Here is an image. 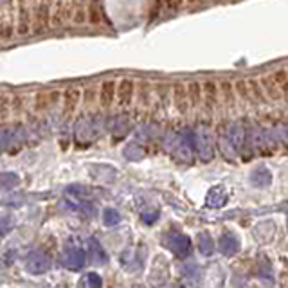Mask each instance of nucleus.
Masks as SVG:
<instances>
[{
    "label": "nucleus",
    "instance_id": "58836bf2",
    "mask_svg": "<svg viewBox=\"0 0 288 288\" xmlns=\"http://www.w3.org/2000/svg\"><path fill=\"white\" fill-rule=\"evenodd\" d=\"M187 4H195V2H198V0H186Z\"/></svg>",
    "mask_w": 288,
    "mask_h": 288
},
{
    "label": "nucleus",
    "instance_id": "1a4fd4ad",
    "mask_svg": "<svg viewBox=\"0 0 288 288\" xmlns=\"http://www.w3.org/2000/svg\"><path fill=\"white\" fill-rule=\"evenodd\" d=\"M261 81V87H263V92L265 95H267V99H270V101H281V99L284 98L283 90L279 88V85L276 83V79H274V76H263V78H260Z\"/></svg>",
    "mask_w": 288,
    "mask_h": 288
},
{
    "label": "nucleus",
    "instance_id": "f03ea898",
    "mask_svg": "<svg viewBox=\"0 0 288 288\" xmlns=\"http://www.w3.org/2000/svg\"><path fill=\"white\" fill-rule=\"evenodd\" d=\"M168 249L178 258H186L187 254L191 252V238L186 236V234L175 233L171 234L170 240H166Z\"/></svg>",
    "mask_w": 288,
    "mask_h": 288
},
{
    "label": "nucleus",
    "instance_id": "473e14b6",
    "mask_svg": "<svg viewBox=\"0 0 288 288\" xmlns=\"http://www.w3.org/2000/svg\"><path fill=\"white\" fill-rule=\"evenodd\" d=\"M87 284L88 288H103V279L95 272H90L87 276Z\"/></svg>",
    "mask_w": 288,
    "mask_h": 288
},
{
    "label": "nucleus",
    "instance_id": "b1692460",
    "mask_svg": "<svg viewBox=\"0 0 288 288\" xmlns=\"http://www.w3.org/2000/svg\"><path fill=\"white\" fill-rule=\"evenodd\" d=\"M119 221H121V214H119V211L112 209V207H108V209L103 211V223L107 225V227H115Z\"/></svg>",
    "mask_w": 288,
    "mask_h": 288
},
{
    "label": "nucleus",
    "instance_id": "4468645a",
    "mask_svg": "<svg viewBox=\"0 0 288 288\" xmlns=\"http://www.w3.org/2000/svg\"><path fill=\"white\" fill-rule=\"evenodd\" d=\"M79 99H81V90L79 88H67L63 94V112L65 115H71L78 108Z\"/></svg>",
    "mask_w": 288,
    "mask_h": 288
},
{
    "label": "nucleus",
    "instance_id": "9b49d317",
    "mask_svg": "<svg viewBox=\"0 0 288 288\" xmlns=\"http://www.w3.org/2000/svg\"><path fill=\"white\" fill-rule=\"evenodd\" d=\"M218 249H220L221 254L225 256H234V254L240 252V240H238L234 234L225 233L220 236V241H218Z\"/></svg>",
    "mask_w": 288,
    "mask_h": 288
},
{
    "label": "nucleus",
    "instance_id": "aec40b11",
    "mask_svg": "<svg viewBox=\"0 0 288 288\" xmlns=\"http://www.w3.org/2000/svg\"><path fill=\"white\" fill-rule=\"evenodd\" d=\"M197 146H198V151H200L202 161H211V158H213V146H211L209 139H207L205 134H198Z\"/></svg>",
    "mask_w": 288,
    "mask_h": 288
},
{
    "label": "nucleus",
    "instance_id": "4be33fe9",
    "mask_svg": "<svg viewBox=\"0 0 288 288\" xmlns=\"http://www.w3.org/2000/svg\"><path fill=\"white\" fill-rule=\"evenodd\" d=\"M249 81V88H250V95H252V103H265L267 101V95L263 92V87H261L260 79H247Z\"/></svg>",
    "mask_w": 288,
    "mask_h": 288
},
{
    "label": "nucleus",
    "instance_id": "6e6552de",
    "mask_svg": "<svg viewBox=\"0 0 288 288\" xmlns=\"http://www.w3.org/2000/svg\"><path fill=\"white\" fill-rule=\"evenodd\" d=\"M134 94H135V83L132 79L124 78L119 81L117 85V105L119 107H128L134 99Z\"/></svg>",
    "mask_w": 288,
    "mask_h": 288
},
{
    "label": "nucleus",
    "instance_id": "2eb2a0df",
    "mask_svg": "<svg viewBox=\"0 0 288 288\" xmlns=\"http://www.w3.org/2000/svg\"><path fill=\"white\" fill-rule=\"evenodd\" d=\"M58 99H59V92H40V94H36L35 99L36 110H47L52 105H56Z\"/></svg>",
    "mask_w": 288,
    "mask_h": 288
},
{
    "label": "nucleus",
    "instance_id": "cd10ccee",
    "mask_svg": "<svg viewBox=\"0 0 288 288\" xmlns=\"http://www.w3.org/2000/svg\"><path fill=\"white\" fill-rule=\"evenodd\" d=\"M87 11H88V22H90L92 25H98L99 22H101V8H99L95 2H92Z\"/></svg>",
    "mask_w": 288,
    "mask_h": 288
},
{
    "label": "nucleus",
    "instance_id": "412c9836",
    "mask_svg": "<svg viewBox=\"0 0 288 288\" xmlns=\"http://www.w3.org/2000/svg\"><path fill=\"white\" fill-rule=\"evenodd\" d=\"M198 250H200V254H202V256H205V258L213 256L214 241L211 240V236L207 233H202L200 236H198Z\"/></svg>",
    "mask_w": 288,
    "mask_h": 288
},
{
    "label": "nucleus",
    "instance_id": "393cba45",
    "mask_svg": "<svg viewBox=\"0 0 288 288\" xmlns=\"http://www.w3.org/2000/svg\"><path fill=\"white\" fill-rule=\"evenodd\" d=\"M243 141H245L243 128H241L240 124H236V126L231 130V142H233V146L236 148V150H241V146H243Z\"/></svg>",
    "mask_w": 288,
    "mask_h": 288
},
{
    "label": "nucleus",
    "instance_id": "0eeeda50",
    "mask_svg": "<svg viewBox=\"0 0 288 288\" xmlns=\"http://www.w3.org/2000/svg\"><path fill=\"white\" fill-rule=\"evenodd\" d=\"M61 263H63L69 270L83 269V265H85V252L81 249H78V247H69V249L63 250Z\"/></svg>",
    "mask_w": 288,
    "mask_h": 288
},
{
    "label": "nucleus",
    "instance_id": "20e7f679",
    "mask_svg": "<svg viewBox=\"0 0 288 288\" xmlns=\"http://www.w3.org/2000/svg\"><path fill=\"white\" fill-rule=\"evenodd\" d=\"M202 88H204V107L209 112L214 110L220 103V85H216L214 79H205Z\"/></svg>",
    "mask_w": 288,
    "mask_h": 288
},
{
    "label": "nucleus",
    "instance_id": "e433bc0d",
    "mask_svg": "<svg viewBox=\"0 0 288 288\" xmlns=\"http://www.w3.org/2000/svg\"><path fill=\"white\" fill-rule=\"evenodd\" d=\"M157 218H158V211H148V213L142 214V220H144V223H148V225L153 223Z\"/></svg>",
    "mask_w": 288,
    "mask_h": 288
},
{
    "label": "nucleus",
    "instance_id": "bb28decb",
    "mask_svg": "<svg viewBox=\"0 0 288 288\" xmlns=\"http://www.w3.org/2000/svg\"><path fill=\"white\" fill-rule=\"evenodd\" d=\"M272 76L276 79V83L279 85V88L283 90V94L288 95V71H277Z\"/></svg>",
    "mask_w": 288,
    "mask_h": 288
},
{
    "label": "nucleus",
    "instance_id": "c85d7f7f",
    "mask_svg": "<svg viewBox=\"0 0 288 288\" xmlns=\"http://www.w3.org/2000/svg\"><path fill=\"white\" fill-rule=\"evenodd\" d=\"M137 92H139V98H141V101L144 103V107H148V105H150V95H151L150 83H148V81H142Z\"/></svg>",
    "mask_w": 288,
    "mask_h": 288
},
{
    "label": "nucleus",
    "instance_id": "6ab92c4d",
    "mask_svg": "<svg viewBox=\"0 0 288 288\" xmlns=\"http://www.w3.org/2000/svg\"><path fill=\"white\" fill-rule=\"evenodd\" d=\"M142 260H144V254L141 252H134V250H128V252H124V256H122V265H124V269L128 270V272H134V270H137L139 267L142 265Z\"/></svg>",
    "mask_w": 288,
    "mask_h": 288
},
{
    "label": "nucleus",
    "instance_id": "ddd939ff",
    "mask_svg": "<svg viewBox=\"0 0 288 288\" xmlns=\"http://www.w3.org/2000/svg\"><path fill=\"white\" fill-rule=\"evenodd\" d=\"M88 258H90L92 263H95V265H105L108 261L107 250L103 249L101 243H99L95 238H90V240H88Z\"/></svg>",
    "mask_w": 288,
    "mask_h": 288
},
{
    "label": "nucleus",
    "instance_id": "ea45409f",
    "mask_svg": "<svg viewBox=\"0 0 288 288\" xmlns=\"http://www.w3.org/2000/svg\"><path fill=\"white\" fill-rule=\"evenodd\" d=\"M286 229H288V220H286Z\"/></svg>",
    "mask_w": 288,
    "mask_h": 288
},
{
    "label": "nucleus",
    "instance_id": "9d476101",
    "mask_svg": "<svg viewBox=\"0 0 288 288\" xmlns=\"http://www.w3.org/2000/svg\"><path fill=\"white\" fill-rule=\"evenodd\" d=\"M69 18H72L71 4L67 0H56L54 2V11H52L51 22L54 25H63Z\"/></svg>",
    "mask_w": 288,
    "mask_h": 288
},
{
    "label": "nucleus",
    "instance_id": "c9c22d12",
    "mask_svg": "<svg viewBox=\"0 0 288 288\" xmlns=\"http://www.w3.org/2000/svg\"><path fill=\"white\" fill-rule=\"evenodd\" d=\"M164 4H166L168 9H171V11H177V9H180L182 6L186 4V0H164Z\"/></svg>",
    "mask_w": 288,
    "mask_h": 288
},
{
    "label": "nucleus",
    "instance_id": "7ed1b4c3",
    "mask_svg": "<svg viewBox=\"0 0 288 288\" xmlns=\"http://www.w3.org/2000/svg\"><path fill=\"white\" fill-rule=\"evenodd\" d=\"M171 99H173L175 108L178 110V114H187V110L191 108L189 103V94H187V87L184 83H175L171 87Z\"/></svg>",
    "mask_w": 288,
    "mask_h": 288
},
{
    "label": "nucleus",
    "instance_id": "dca6fc26",
    "mask_svg": "<svg viewBox=\"0 0 288 288\" xmlns=\"http://www.w3.org/2000/svg\"><path fill=\"white\" fill-rule=\"evenodd\" d=\"M29 31H33V16L29 15V11L25 9V6H22V9H20L18 24H16V35L25 36V35H29Z\"/></svg>",
    "mask_w": 288,
    "mask_h": 288
},
{
    "label": "nucleus",
    "instance_id": "a878e982",
    "mask_svg": "<svg viewBox=\"0 0 288 288\" xmlns=\"http://www.w3.org/2000/svg\"><path fill=\"white\" fill-rule=\"evenodd\" d=\"M234 88H236V90H238V94H240V98H241V99H245V101L252 103V95H250L249 81H245V79H240V81H236Z\"/></svg>",
    "mask_w": 288,
    "mask_h": 288
},
{
    "label": "nucleus",
    "instance_id": "72a5a7b5",
    "mask_svg": "<svg viewBox=\"0 0 288 288\" xmlns=\"http://www.w3.org/2000/svg\"><path fill=\"white\" fill-rule=\"evenodd\" d=\"M16 184H18V177H15V175H2V187L4 189H9V187H15Z\"/></svg>",
    "mask_w": 288,
    "mask_h": 288
},
{
    "label": "nucleus",
    "instance_id": "2f4dec72",
    "mask_svg": "<svg viewBox=\"0 0 288 288\" xmlns=\"http://www.w3.org/2000/svg\"><path fill=\"white\" fill-rule=\"evenodd\" d=\"M0 33H2V35H0L2 36V40L8 42V40L13 36V33H15V24H9V22H6L4 20V22H2V31Z\"/></svg>",
    "mask_w": 288,
    "mask_h": 288
},
{
    "label": "nucleus",
    "instance_id": "423d86ee",
    "mask_svg": "<svg viewBox=\"0 0 288 288\" xmlns=\"http://www.w3.org/2000/svg\"><path fill=\"white\" fill-rule=\"evenodd\" d=\"M49 269H51V258L44 252L33 254L27 260V263H25V270L29 274H33V276H40V274L47 272Z\"/></svg>",
    "mask_w": 288,
    "mask_h": 288
},
{
    "label": "nucleus",
    "instance_id": "f704fd0d",
    "mask_svg": "<svg viewBox=\"0 0 288 288\" xmlns=\"http://www.w3.org/2000/svg\"><path fill=\"white\" fill-rule=\"evenodd\" d=\"M95 98H99V90H98V88L90 87V88H87V90H85V105H88V107H90L92 101H94Z\"/></svg>",
    "mask_w": 288,
    "mask_h": 288
},
{
    "label": "nucleus",
    "instance_id": "f257e3e1",
    "mask_svg": "<svg viewBox=\"0 0 288 288\" xmlns=\"http://www.w3.org/2000/svg\"><path fill=\"white\" fill-rule=\"evenodd\" d=\"M51 6L47 4V2H38L36 4V9H35V15H33V33L35 35H40L42 31H45L49 25V22H51Z\"/></svg>",
    "mask_w": 288,
    "mask_h": 288
},
{
    "label": "nucleus",
    "instance_id": "c756f323",
    "mask_svg": "<svg viewBox=\"0 0 288 288\" xmlns=\"http://www.w3.org/2000/svg\"><path fill=\"white\" fill-rule=\"evenodd\" d=\"M71 20H72V24H76V25L85 24V22L88 20V11H87V9H83V8H78L74 13H72Z\"/></svg>",
    "mask_w": 288,
    "mask_h": 288
},
{
    "label": "nucleus",
    "instance_id": "4c0bfd02",
    "mask_svg": "<svg viewBox=\"0 0 288 288\" xmlns=\"http://www.w3.org/2000/svg\"><path fill=\"white\" fill-rule=\"evenodd\" d=\"M8 114H9V101H8V95H2V121L8 119Z\"/></svg>",
    "mask_w": 288,
    "mask_h": 288
},
{
    "label": "nucleus",
    "instance_id": "f8f14e48",
    "mask_svg": "<svg viewBox=\"0 0 288 288\" xmlns=\"http://www.w3.org/2000/svg\"><path fill=\"white\" fill-rule=\"evenodd\" d=\"M227 200H229V195H227L225 187L223 186H216V187H213L209 193H207L205 204L209 205V207H213V209H220V207H223V205L227 204Z\"/></svg>",
    "mask_w": 288,
    "mask_h": 288
},
{
    "label": "nucleus",
    "instance_id": "f3484780",
    "mask_svg": "<svg viewBox=\"0 0 288 288\" xmlns=\"http://www.w3.org/2000/svg\"><path fill=\"white\" fill-rule=\"evenodd\" d=\"M250 182H252L254 187H269L270 182H272V175L267 168H260V170H254L250 175Z\"/></svg>",
    "mask_w": 288,
    "mask_h": 288
},
{
    "label": "nucleus",
    "instance_id": "39448f33",
    "mask_svg": "<svg viewBox=\"0 0 288 288\" xmlns=\"http://www.w3.org/2000/svg\"><path fill=\"white\" fill-rule=\"evenodd\" d=\"M117 85L114 79H107V81H103L101 88H99V107L101 108H110L114 105V101L117 99Z\"/></svg>",
    "mask_w": 288,
    "mask_h": 288
},
{
    "label": "nucleus",
    "instance_id": "5701e85b",
    "mask_svg": "<svg viewBox=\"0 0 288 288\" xmlns=\"http://www.w3.org/2000/svg\"><path fill=\"white\" fill-rule=\"evenodd\" d=\"M220 94L227 107H234V87L231 81H227V79L220 81Z\"/></svg>",
    "mask_w": 288,
    "mask_h": 288
},
{
    "label": "nucleus",
    "instance_id": "7c9ffc66",
    "mask_svg": "<svg viewBox=\"0 0 288 288\" xmlns=\"http://www.w3.org/2000/svg\"><path fill=\"white\" fill-rule=\"evenodd\" d=\"M67 195H72L74 198H87L88 189L83 186H71V187H67Z\"/></svg>",
    "mask_w": 288,
    "mask_h": 288
},
{
    "label": "nucleus",
    "instance_id": "a211bd4d",
    "mask_svg": "<svg viewBox=\"0 0 288 288\" xmlns=\"http://www.w3.org/2000/svg\"><path fill=\"white\" fill-rule=\"evenodd\" d=\"M187 94H189V103L193 108H198L204 103V88L198 81L187 83Z\"/></svg>",
    "mask_w": 288,
    "mask_h": 288
}]
</instances>
